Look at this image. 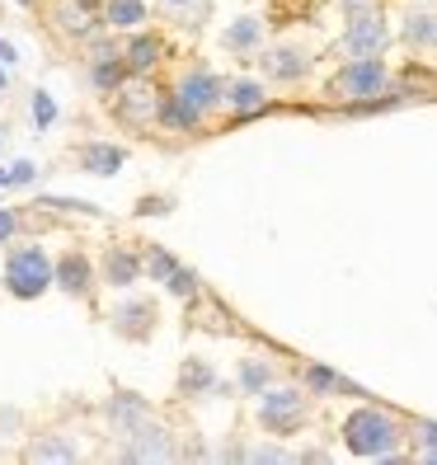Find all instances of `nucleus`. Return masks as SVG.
<instances>
[{
    "label": "nucleus",
    "instance_id": "23",
    "mask_svg": "<svg viewBox=\"0 0 437 465\" xmlns=\"http://www.w3.org/2000/svg\"><path fill=\"white\" fill-rule=\"evenodd\" d=\"M395 38H400L409 52H437V10H428V5L404 10Z\"/></svg>",
    "mask_w": 437,
    "mask_h": 465
},
{
    "label": "nucleus",
    "instance_id": "27",
    "mask_svg": "<svg viewBox=\"0 0 437 465\" xmlns=\"http://www.w3.org/2000/svg\"><path fill=\"white\" fill-rule=\"evenodd\" d=\"M155 5L184 29H203V19L212 15V0H155Z\"/></svg>",
    "mask_w": 437,
    "mask_h": 465
},
{
    "label": "nucleus",
    "instance_id": "17",
    "mask_svg": "<svg viewBox=\"0 0 437 465\" xmlns=\"http://www.w3.org/2000/svg\"><path fill=\"white\" fill-rule=\"evenodd\" d=\"M174 90L194 104V108H203L207 118H216V114L226 108V75H216L212 66H188V71H179Z\"/></svg>",
    "mask_w": 437,
    "mask_h": 465
},
{
    "label": "nucleus",
    "instance_id": "10",
    "mask_svg": "<svg viewBox=\"0 0 437 465\" xmlns=\"http://www.w3.org/2000/svg\"><path fill=\"white\" fill-rule=\"evenodd\" d=\"M47 19H52V29H57L66 43H80V47H85L94 34L108 29L104 0H52V5H47Z\"/></svg>",
    "mask_w": 437,
    "mask_h": 465
},
{
    "label": "nucleus",
    "instance_id": "20",
    "mask_svg": "<svg viewBox=\"0 0 437 465\" xmlns=\"http://www.w3.org/2000/svg\"><path fill=\"white\" fill-rule=\"evenodd\" d=\"M212 118L203 114V108H194L174 85L170 90H160V114H155V127L160 132H170V136H194V132H203Z\"/></svg>",
    "mask_w": 437,
    "mask_h": 465
},
{
    "label": "nucleus",
    "instance_id": "38",
    "mask_svg": "<svg viewBox=\"0 0 437 465\" xmlns=\"http://www.w3.org/2000/svg\"><path fill=\"white\" fill-rule=\"evenodd\" d=\"M339 5V15L343 19H353V15H367V10H381V0H334Z\"/></svg>",
    "mask_w": 437,
    "mask_h": 465
},
{
    "label": "nucleus",
    "instance_id": "1",
    "mask_svg": "<svg viewBox=\"0 0 437 465\" xmlns=\"http://www.w3.org/2000/svg\"><path fill=\"white\" fill-rule=\"evenodd\" d=\"M404 419L395 409H381V404H358L348 409L343 423H339V442L348 456L358 460H400V442H404Z\"/></svg>",
    "mask_w": 437,
    "mask_h": 465
},
{
    "label": "nucleus",
    "instance_id": "41",
    "mask_svg": "<svg viewBox=\"0 0 437 465\" xmlns=\"http://www.w3.org/2000/svg\"><path fill=\"white\" fill-rule=\"evenodd\" d=\"M5 90H10V66L0 62V94H5Z\"/></svg>",
    "mask_w": 437,
    "mask_h": 465
},
{
    "label": "nucleus",
    "instance_id": "13",
    "mask_svg": "<svg viewBox=\"0 0 437 465\" xmlns=\"http://www.w3.org/2000/svg\"><path fill=\"white\" fill-rule=\"evenodd\" d=\"M174 395H184V400H207V395H240V391H235V376L222 381V371H216L212 358L188 352V358L179 362V371H174Z\"/></svg>",
    "mask_w": 437,
    "mask_h": 465
},
{
    "label": "nucleus",
    "instance_id": "43",
    "mask_svg": "<svg viewBox=\"0 0 437 465\" xmlns=\"http://www.w3.org/2000/svg\"><path fill=\"white\" fill-rule=\"evenodd\" d=\"M5 142H10V127H5V123H0V151H5Z\"/></svg>",
    "mask_w": 437,
    "mask_h": 465
},
{
    "label": "nucleus",
    "instance_id": "40",
    "mask_svg": "<svg viewBox=\"0 0 437 465\" xmlns=\"http://www.w3.org/2000/svg\"><path fill=\"white\" fill-rule=\"evenodd\" d=\"M296 460H330L324 447H296Z\"/></svg>",
    "mask_w": 437,
    "mask_h": 465
},
{
    "label": "nucleus",
    "instance_id": "18",
    "mask_svg": "<svg viewBox=\"0 0 437 465\" xmlns=\"http://www.w3.org/2000/svg\"><path fill=\"white\" fill-rule=\"evenodd\" d=\"M99 414H104V423H108V432L114 437H127L132 428H142L155 409H151V400L142 395V391H108V400L99 404Z\"/></svg>",
    "mask_w": 437,
    "mask_h": 465
},
{
    "label": "nucleus",
    "instance_id": "33",
    "mask_svg": "<svg viewBox=\"0 0 437 465\" xmlns=\"http://www.w3.org/2000/svg\"><path fill=\"white\" fill-rule=\"evenodd\" d=\"M38 179V165L34 160H15V165H0V193H10V188H29Z\"/></svg>",
    "mask_w": 437,
    "mask_h": 465
},
{
    "label": "nucleus",
    "instance_id": "37",
    "mask_svg": "<svg viewBox=\"0 0 437 465\" xmlns=\"http://www.w3.org/2000/svg\"><path fill=\"white\" fill-rule=\"evenodd\" d=\"M19 428H24V414L15 404H0V437H19Z\"/></svg>",
    "mask_w": 437,
    "mask_h": 465
},
{
    "label": "nucleus",
    "instance_id": "25",
    "mask_svg": "<svg viewBox=\"0 0 437 465\" xmlns=\"http://www.w3.org/2000/svg\"><path fill=\"white\" fill-rule=\"evenodd\" d=\"M104 19H108V29L132 34V29H146L151 5L146 0H104Z\"/></svg>",
    "mask_w": 437,
    "mask_h": 465
},
{
    "label": "nucleus",
    "instance_id": "21",
    "mask_svg": "<svg viewBox=\"0 0 437 465\" xmlns=\"http://www.w3.org/2000/svg\"><path fill=\"white\" fill-rule=\"evenodd\" d=\"M296 381H302V386H306L315 400H339V395H348V400H367V391L358 386V381H348L343 371L324 367V362H302Z\"/></svg>",
    "mask_w": 437,
    "mask_h": 465
},
{
    "label": "nucleus",
    "instance_id": "42",
    "mask_svg": "<svg viewBox=\"0 0 437 465\" xmlns=\"http://www.w3.org/2000/svg\"><path fill=\"white\" fill-rule=\"evenodd\" d=\"M15 5H19V10H38V5H43V0H15Z\"/></svg>",
    "mask_w": 437,
    "mask_h": 465
},
{
    "label": "nucleus",
    "instance_id": "39",
    "mask_svg": "<svg viewBox=\"0 0 437 465\" xmlns=\"http://www.w3.org/2000/svg\"><path fill=\"white\" fill-rule=\"evenodd\" d=\"M0 62H5V66H19V47H15L10 38H0Z\"/></svg>",
    "mask_w": 437,
    "mask_h": 465
},
{
    "label": "nucleus",
    "instance_id": "2",
    "mask_svg": "<svg viewBox=\"0 0 437 465\" xmlns=\"http://www.w3.org/2000/svg\"><path fill=\"white\" fill-rule=\"evenodd\" d=\"M0 292L10 301H38L57 292V254H47L38 240H15L0 254Z\"/></svg>",
    "mask_w": 437,
    "mask_h": 465
},
{
    "label": "nucleus",
    "instance_id": "26",
    "mask_svg": "<svg viewBox=\"0 0 437 465\" xmlns=\"http://www.w3.org/2000/svg\"><path fill=\"white\" fill-rule=\"evenodd\" d=\"M142 250H146V282H160V287H165L184 259L170 250V244H142Z\"/></svg>",
    "mask_w": 437,
    "mask_h": 465
},
{
    "label": "nucleus",
    "instance_id": "6",
    "mask_svg": "<svg viewBox=\"0 0 437 465\" xmlns=\"http://www.w3.org/2000/svg\"><path fill=\"white\" fill-rule=\"evenodd\" d=\"M391 43H395V29H391L386 10H367V15L343 19V34L334 47L343 52V62H353V57H386Z\"/></svg>",
    "mask_w": 437,
    "mask_h": 465
},
{
    "label": "nucleus",
    "instance_id": "12",
    "mask_svg": "<svg viewBox=\"0 0 437 465\" xmlns=\"http://www.w3.org/2000/svg\"><path fill=\"white\" fill-rule=\"evenodd\" d=\"M99 278L114 292H132L136 282H146V250H136L132 240H108L99 254Z\"/></svg>",
    "mask_w": 437,
    "mask_h": 465
},
{
    "label": "nucleus",
    "instance_id": "16",
    "mask_svg": "<svg viewBox=\"0 0 437 465\" xmlns=\"http://www.w3.org/2000/svg\"><path fill=\"white\" fill-rule=\"evenodd\" d=\"M216 43H222L226 57L254 62L259 52L268 47V19L263 15H235V19H226V29L216 34Z\"/></svg>",
    "mask_w": 437,
    "mask_h": 465
},
{
    "label": "nucleus",
    "instance_id": "15",
    "mask_svg": "<svg viewBox=\"0 0 437 465\" xmlns=\"http://www.w3.org/2000/svg\"><path fill=\"white\" fill-rule=\"evenodd\" d=\"M19 456L34 465H75L85 451H80V437L71 428H38V432H29Z\"/></svg>",
    "mask_w": 437,
    "mask_h": 465
},
{
    "label": "nucleus",
    "instance_id": "36",
    "mask_svg": "<svg viewBox=\"0 0 437 465\" xmlns=\"http://www.w3.org/2000/svg\"><path fill=\"white\" fill-rule=\"evenodd\" d=\"M179 460H212V447L203 442L198 432H188L184 442H179Z\"/></svg>",
    "mask_w": 437,
    "mask_h": 465
},
{
    "label": "nucleus",
    "instance_id": "9",
    "mask_svg": "<svg viewBox=\"0 0 437 465\" xmlns=\"http://www.w3.org/2000/svg\"><path fill=\"white\" fill-rule=\"evenodd\" d=\"M254 66H259V75L268 80V85H302V80H311V71H315V52L306 43H273L254 57Z\"/></svg>",
    "mask_w": 437,
    "mask_h": 465
},
{
    "label": "nucleus",
    "instance_id": "3",
    "mask_svg": "<svg viewBox=\"0 0 437 465\" xmlns=\"http://www.w3.org/2000/svg\"><path fill=\"white\" fill-rule=\"evenodd\" d=\"M395 94V71L386 57H353L343 62L330 80H324V99L339 104V108H353V104H376Z\"/></svg>",
    "mask_w": 437,
    "mask_h": 465
},
{
    "label": "nucleus",
    "instance_id": "8",
    "mask_svg": "<svg viewBox=\"0 0 437 465\" xmlns=\"http://www.w3.org/2000/svg\"><path fill=\"white\" fill-rule=\"evenodd\" d=\"M118 460L127 465H160V460H179V442H174V432L170 423H160L155 414L142 423V428H132L127 437H118Z\"/></svg>",
    "mask_w": 437,
    "mask_h": 465
},
{
    "label": "nucleus",
    "instance_id": "24",
    "mask_svg": "<svg viewBox=\"0 0 437 465\" xmlns=\"http://www.w3.org/2000/svg\"><path fill=\"white\" fill-rule=\"evenodd\" d=\"M268 386H278V367H273L268 358L250 352V358H240V362H235V391H240V395L259 400Z\"/></svg>",
    "mask_w": 437,
    "mask_h": 465
},
{
    "label": "nucleus",
    "instance_id": "34",
    "mask_svg": "<svg viewBox=\"0 0 437 465\" xmlns=\"http://www.w3.org/2000/svg\"><path fill=\"white\" fill-rule=\"evenodd\" d=\"M170 212H174V198L170 193H142V198H136V207H132L136 222H146V216H170Z\"/></svg>",
    "mask_w": 437,
    "mask_h": 465
},
{
    "label": "nucleus",
    "instance_id": "29",
    "mask_svg": "<svg viewBox=\"0 0 437 465\" xmlns=\"http://www.w3.org/2000/svg\"><path fill=\"white\" fill-rule=\"evenodd\" d=\"M38 212H75V216H104L99 212V203H90V198H57V193H43L38 203H34Z\"/></svg>",
    "mask_w": 437,
    "mask_h": 465
},
{
    "label": "nucleus",
    "instance_id": "31",
    "mask_svg": "<svg viewBox=\"0 0 437 465\" xmlns=\"http://www.w3.org/2000/svg\"><path fill=\"white\" fill-rule=\"evenodd\" d=\"M244 460H254V465H287V460H296V451H287L283 442H278V437H263V442H254L250 447V456H244Z\"/></svg>",
    "mask_w": 437,
    "mask_h": 465
},
{
    "label": "nucleus",
    "instance_id": "28",
    "mask_svg": "<svg viewBox=\"0 0 437 465\" xmlns=\"http://www.w3.org/2000/svg\"><path fill=\"white\" fill-rule=\"evenodd\" d=\"M165 292H170L174 301H198V296H203V278H198V268L179 263V268H174V278L165 282Z\"/></svg>",
    "mask_w": 437,
    "mask_h": 465
},
{
    "label": "nucleus",
    "instance_id": "5",
    "mask_svg": "<svg viewBox=\"0 0 437 465\" xmlns=\"http://www.w3.org/2000/svg\"><path fill=\"white\" fill-rule=\"evenodd\" d=\"M104 104H108V118H114L118 127H127V132H151V127H155V114H160V90H155L151 75H132L127 85H123L114 99H104Z\"/></svg>",
    "mask_w": 437,
    "mask_h": 465
},
{
    "label": "nucleus",
    "instance_id": "11",
    "mask_svg": "<svg viewBox=\"0 0 437 465\" xmlns=\"http://www.w3.org/2000/svg\"><path fill=\"white\" fill-rule=\"evenodd\" d=\"M104 287L99 278V259L90 250H80V244H66V250L57 254V292L71 296V301H94V292Z\"/></svg>",
    "mask_w": 437,
    "mask_h": 465
},
{
    "label": "nucleus",
    "instance_id": "22",
    "mask_svg": "<svg viewBox=\"0 0 437 465\" xmlns=\"http://www.w3.org/2000/svg\"><path fill=\"white\" fill-rule=\"evenodd\" d=\"M268 108V80L263 75H226V114L254 118Z\"/></svg>",
    "mask_w": 437,
    "mask_h": 465
},
{
    "label": "nucleus",
    "instance_id": "4",
    "mask_svg": "<svg viewBox=\"0 0 437 465\" xmlns=\"http://www.w3.org/2000/svg\"><path fill=\"white\" fill-rule=\"evenodd\" d=\"M311 391L296 381V386H268L263 395H259V409H254V419H259V428L263 432H273V437H292V432H302L306 423H311Z\"/></svg>",
    "mask_w": 437,
    "mask_h": 465
},
{
    "label": "nucleus",
    "instance_id": "14",
    "mask_svg": "<svg viewBox=\"0 0 437 465\" xmlns=\"http://www.w3.org/2000/svg\"><path fill=\"white\" fill-rule=\"evenodd\" d=\"M71 165L80 170V174H94V179H114V174H123V165H127V146L123 142H108V136H90V142H75L71 151Z\"/></svg>",
    "mask_w": 437,
    "mask_h": 465
},
{
    "label": "nucleus",
    "instance_id": "7",
    "mask_svg": "<svg viewBox=\"0 0 437 465\" xmlns=\"http://www.w3.org/2000/svg\"><path fill=\"white\" fill-rule=\"evenodd\" d=\"M108 330H114V339L123 343H151L155 330H160V306L155 296H136V292H123L114 306H108Z\"/></svg>",
    "mask_w": 437,
    "mask_h": 465
},
{
    "label": "nucleus",
    "instance_id": "32",
    "mask_svg": "<svg viewBox=\"0 0 437 465\" xmlns=\"http://www.w3.org/2000/svg\"><path fill=\"white\" fill-rule=\"evenodd\" d=\"M57 114H62L57 99H52L47 90H34V99H29V118H34V127H38V132H52V127H57Z\"/></svg>",
    "mask_w": 437,
    "mask_h": 465
},
{
    "label": "nucleus",
    "instance_id": "19",
    "mask_svg": "<svg viewBox=\"0 0 437 465\" xmlns=\"http://www.w3.org/2000/svg\"><path fill=\"white\" fill-rule=\"evenodd\" d=\"M123 57H127L132 75H155L160 66H165V57H170V43H165V34H155V29H132L123 38Z\"/></svg>",
    "mask_w": 437,
    "mask_h": 465
},
{
    "label": "nucleus",
    "instance_id": "30",
    "mask_svg": "<svg viewBox=\"0 0 437 465\" xmlns=\"http://www.w3.org/2000/svg\"><path fill=\"white\" fill-rule=\"evenodd\" d=\"M409 437H414V456L428 460V465H437V423L432 419H414Z\"/></svg>",
    "mask_w": 437,
    "mask_h": 465
},
{
    "label": "nucleus",
    "instance_id": "35",
    "mask_svg": "<svg viewBox=\"0 0 437 465\" xmlns=\"http://www.w3.org/2000/svg\"><path fill=\"white\" fill-rule=\"evenodd\" d=\"M24 226H29V216L19 207H0V244H15L24 235Z\"/></svg>",
    "mask_w": 437,
    "mask_h": 465
}]
</instances>
